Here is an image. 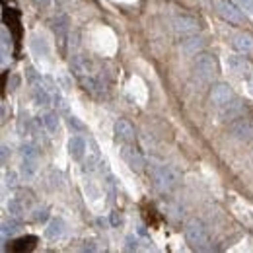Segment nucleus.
Segmentation results:
<instances>
[{
	"instance_id": "obj_26",
	"label": "nucleus",
	"mask_w": 253,
	"mask_h": 253,
	"mask_svg": "<svg viewBox=\"0 0 253 253\" xmlns=\"http://www.w3.org/2000/svg\"><path fill=\"white\" fill-rule=\"evenodd\" d=\"M16 230H18V224H16V222H10V224H8V222H4V224H2V236H4V238H6L8 234L12 236Z\"/></svg>"
},
{
	"instance_id": "obj_23",
	"label": "nucleus",
	"mask_w": 253,
	"mask_h": 253,
	"mask_svg": "<svg viewBox=\"0 0 253 253\" xmlns=\"http://www.w3.org/2000/svg\"><path fill=\"white\" fill-rule=\"evenodd\" d=\"M41 119H43V125H45V128H47L49 132H57V130H59V115H57V113L49 111V113H45Z\"/></svg>"
},
{
	"instance_id": "obj_7",
	"label": "nucleus",
	"mask_w": 253,
	"mask_h": 253,
	"mask_svg": "<svg viewBox=\"0 0 253 253\" xmlns=\"http://www.w3.org/2000/svg\"><path fill=\"white\" fill-rule=\"evenodd\" d=\"M230 132L234 134V138L250 142V140H253V121H250L248 117H238L230 125Z\"/></svg>"
},
{
	"instance_id": "obj_14",
	"label": "nucleus",
	"mask_w": 253,
	"mask_h": 253,
	"mask_svg": "<svg viewBox=\"0 0 253 253\" xmlns=\"http://www.w3.org/2000/svg\"><path fill=\"white\" fill-rule=\"evenodd\" d=\"M232 45H234V49L238 53L248 55V53L253 51V35H250V33H238V35H234Z\"/></svg>"
},
{
	"instance_id": "obj_17",
	"label": "nucleus",
	"mask_w": 253,
	"mask_h": 253,
	"mask_svg": "<svg viewBox=\"0 0 253 253\" xmlns=\"http://www.w3.org/2000/svg\"><path fill=\"white\" fill-rule=\"evenodd\" d=\"M242 111H244V103L242 101H230L228 105L222 107V119L224 121H232V119H238L242 117Z\"/></svg>"
},
{
	"instance_id": "obj_25",
	"label": "nucleus",
	"mask_w": 253,
	"mask_h": 253,
	"mask_svg": "<svg viewBox=\"0 0 253 253\" xmlns=\"http://www.w3.org/2000/svg\"><path fill=\"white\" fill-rule=\"evenodd\" d=\"M47 218H49V209H47V207L37 209L35 214H33V220H37V222H43V220H47Z\"/></svg>"
},
{
	"instance_id": "obj_29",
	"label": "nucleus",
	"mask_w": 253,
	"mask_h": 253,
	"mask_svg": "<svg viewBox=\"0 0 253 253\" xmlns=\"http://www.w3.org/2000/svg\"><path fill=\"white\" fill-rule=\"evenodd\" d=\"M6 158H8V148L2 146V164H6Z\"/></svg>"
},
{
	"instance_id": "obj_5",
	"label": "nucleus",
	"mask_w": 253,
	"mask_h": 253,
	"mask_svg": "<svg viewBox=\"0 0 253 253\" xmlns=\"http://www.w3.org/2000/svg\"><path fill=\"white\" fill-rule=\"evenodd\" d=\"M26 76H28V82H30V86H32L33 97H35L37 105H49V103H51V92H49V88L41 82V76H39L33 68H28V70H26Z\"/></svg>"
},
{
	"instance_id": "obj_2",
	"label": "nucleus",
	"mask_w": 253,
	"mask_h": 253,
	"mask_svg": "<svg viewBox=\"0 0 253 253\" xmlns=\"http://www.w3.org/2000/svg\"><path fill=\"white\" fill-rule=\"evenodd\" d=\"M185 240L193 250L197 252H209L211 250V236H209V230L207 226L197 218H191L185 224Z\"/></svg>"
},
{
	"instance_id": "obj_12",
	"label": "nucleus",
	"mask_w": 253,
	"mask_h": 253,
	"mask_svg": "<svg viewBox=\"0 0 253 253\" xmlns=\"http://www.w3.org/2000/svg\"><path fill=\"white\" fill-rule=\"evenodd\" d=\"M113 130H115V136L121 140V142H134V136H136V132H134V126L130 125L128 121L125 119H119V121H115V125H113Z\"/></svg>"
},
{
	"instance_id": "obj_21",
	"label": "nucleus",
	"mask_w": 253,
	"mask_h": 253,
	"mask_svg": "<svg viewBox=\"0 0 253 253\" xmlns=\"http://www.w3.org/2000/svg\"><path fill=\"white\" fill-rule=\"evenodd\" d=\"M37 169H39V158H24L22 162V173H24V177H33L35 173H37Z\"/></svg>"
},
{
	"instance_id": "obj_15",
	"label": "nucleus",
	"mask_w": 253,
	"mask_h": 253,
	"mask_svg": "<svg viewBox=\"0 0 253 253\" xmlns=\"http://www.w3.org/2000/svg\"><path fill=\"white\" fill-rule=\"evenodd\" d=\"M203 47H205V39L203 37H197L193 33H191L187 39L181 41V51L185 55H197L199 51H203Z\"/></svg>"
},
{
	"instance_id": "obj_32",
	"label": "nucleus",
	"mask_w": 253,
	"mask_h": 253,
	"mask_svg": "<svg viewBox=\"0 0 253 253\" xmlns=\"http://www.w3.org/2000/svg\"><path fill=\"white\" fill-rule=\"evenodd\" d=\"M37 4H41V6H49L51 4V0H35Z\"/></svg>"
},
{
	"instance_id": "obj_1",
	"label": "nucleus",
	"mask_w": 253,
	"mask_h": 253,
	"mask_svg": "<svg viewBox=\"0 0 253 253\" xmlns=\"http://www.w3.org/2000/svg\"><path fill=\"white\" fill-rule=\"evenodd\" d=\"M150 173H152L154 185H156L160 191H164V193L173 191L179 185V181H181V175H179V171H177L173 166L154 164L152 169H150Z\"/></svg>"
},
{
	"instance_id": "obj_16",
	"label": "nucleus",
	"mask_w": 253,
	"mask_h": 253,
	"mask_svg": "<svg viewBox=\"0 0 253 253\" xmlns=\"http://www.w3.org/2000/svg\"><path fill=\"white\" fill-rule=\"evenodd\" d=\"M101 166V152L94 140H88V150H86V169H95Z\"/></svg>"
},
{
	"instance_id": "obj_4",
	"label": "nucleus",
	"mask_w": 253,
	"mask_h": 253,
	"mask_svg": "<svg viewBox=\"0 0 253 253\" xmlns=\"http://www.w3.org/2000/svg\"><path fill=\"white\" fill-rule=\"evenodd\" d=\"M214 6H216V12L224 22L232 24V26H246L248 24V18L244 16L242 8L230 0H214Z\"/></svg>"
},
{
	"instance_id": "obj_33",
	"label": "nucleus",
	"mask_w": 253,
	"mask_h": 253,
	"mask_svg": "<svg viewBox=\"0 0 253 253\" xmlns=\"http://www.w3.org/2000/svg\"><path fill=\"white\" fill-rule=\"evenodd\" d=\"M250 90H252V94H253V76H252V80H250Z\"/></svg>"
},
{
	"instance_id": "obj_11",
	"label": "nucleus",
	"mask_w": 253,
	"mask_h": 253,
	"mask_svg": "<svg viewBox=\"0 0 253 253\" xmlns=\"http://www.w3.org/2000/svg\"><path fill=\"white\" fill-rule=\"evenodd\" d=\"M228 70L230 72H234L236 76H248L250 72H252V64L248 59H244V57H238V55H230L228 57Z\"/></svg>"
},
{
	"instance_id": "obj_31",
	"label": "nucleus",
	"mask_w": 253,
	"mask_h": 253,
	"mask_svg": "<svg viewBox=\"0 0 253 253\" xmlns=\"http://www.w3.org/2000/svg\"><path fill=\"white\" fill-rule=\"evenodd\" d=\"M111 222H113V224H121V216L113 214V216H111Z\"/></svg>"
},
{
	"instance_id": "obj_28",
	"label": "nucleus",
	"mask_w": 253,
	"mask_h": 253,
	"mask_svg": "<svg viewBox=\"0 0 253 253\" xmlns=\"http://www.w3.org/2000/svg\"><path fill=\"white\" fill-rule=\"evenodd\" d=\"M68 125L70 126H74V128H78V130H84V125L76 119V117H68Z\"/></svg>"
},
{
	"instance_id": "obj_20",
	"label": "nucleus",
	"mask_w": 253,
	"mask_h": 253,
	"mask_svg": "<svg viewBox=\"0 0 253 253\" xmlns=\"http://www.w3.org/2000/svg\"><path fill=\"white\" fill-rule=\"evenodd\" d=\"M63 232H64V220L63 218H53V220L49 222L47 230H45V236L49 240H57V238L63 236Z\"/></svg>"
},
{
	"instance_id": "obj_27",
	"label": "nucleus",
	"mask_w": 253,
	"mask_h": 253,
	"mask_svg": "<svg viewBox=\"0 0 253 253\" xmlns=\"http://www.w3.org/2000/svg\"><path fill=\"white\" fill-rule=\"evenodd\" d=\"M236 2H238L240 8H244L248 12H253V0H236Z\"/></svg>"
},
{
	"instance_id": "obj_9",
	"label": "nucleus",
	"mask_w": 253,
	"mask_h": 253,
	"mask_svg": "<svg viewBox=\"0 0 253 253\" xmlns=\"http://www.w3.org/2000/svg\"><path fill=\"white\" fill-rule=\"evenodd\" d=\"M211 99H212V103L216 107H224L234 99V92H232V88L228 84H216L211 90Z\"/></svg>"
},
{
	"instance_id": "obj_3",
	"label": "nucleus",
	"mask_w": 253,
	"mask_h": 253,
	"mask_svg": "<svg viewBox=\"0 0 253 253\" xmlns=\"http://www.w3.org/2000/svg\"><path fill=\"white\" fill-rule=\"evenodd\" d=\"M193 70H195V76L197 78H201L203 82H211L218 74V64H216V59L212 55L199 53L197 59H195V63H193Z\"/></svg>"
},
{
	"instance_id": "obj_8",
	"label": "nucleus",
	"mask_w": 253,
	"mask_h": 253,
	"mask_svg": "<svg viewBox=\"0 0 253 253\" xmlns=\"http://www.w3.org/2000/svg\"><path fill=\"white\" fill-rule=\"evenodd\" d=\"M201 28L199 20L193 18V16H187V14H181V16H175L173 20V30L181 35H191V33H197Z\"/></svg>"
},
{
	"instance_id": "obj_22",
	"label": "nucleus",
	"mask_w": 253,
	"mask_h": 253,
	"mask_svg": "<svg viewBox=\"0 0 253 253\" xmlns=\"http://www.w3.org/2000/svg\"><path fill=\"white\" fill-rule=\"evenodd\" d=\"M32 47H33V51L39 55V57H43V59H47L49 55H51V49H49V45H47V41L41 37H33V41H32Z\"/></svg>"
},
{
	"instance_id": "obj_30",
	"label": "nucleus",
	"mask_w": 253,
	"mask_h": 253,
	"mask_svg": "<svg viewBox=\"0 0 253 253\" xmlns=\"http://www.w3.org/2000/svg\"><path fill=\"white\" fill-rule=\"evenodd\" d=\"M6 179H8V185H12V187H14V185H16V181H14V179H16V177H14V173H10V175H8V177H6Z\"/></svg>"
},
{
	"instance_id": "obj_19",
	"label": "nucleus",
	"mask_w": 253,
	"mask_h": 253,
	"mask_svg": "<svg viewBox=\"0 0 253 253\" xmlns=\"http://www.w3.org/2000/svg\"><path fill=\"white\" fill-rule=\"evenodd\" d=\"M35 242H37V238L35 236H24V238H20V240H16L12 246H10V252H30L35 248Z\"/></svg>"
},
{
	"instance_id": "obj_18",
	"label": "nucleus",
	"mask_w": 253,
	"mask_h": 253,
	"mask_svg": "<svg viewBox=\"0 0 253 253\" xmlns=\"http://www.w3.org/2000/svg\"><path fill=\"white\" fill-rule=\"evenodd\" d=\"M53 30H55V35H57V41L64 47L66 35H68V20H66V16H59L53 22Z\"/></svg>"
},
{
	"instance_id": "obj_10",
	"label": "nucleus",
	"mask_w": 253,
	"mask_h": 253,
	"mask_svg": "<svg viewBox=\"0 0 253 253\" xmlns=\"http://www.w3.org/2000/svg\"><path fill=\"white\" fill-rule=\"evenodd\" d=\"M70 70H72V74H74V76L78 78V82H80L82 78H86V76L92 74V64H90V61H88L86 57L74 55V57L70 59Z\"/></svg>"
},
{
	"instance_id": "obj_24",
	"label": "nucleus",
	"mask_w": 253,
	"mask_h": 253,
	"mask_svg": "<svg viewBox=\"0 0 253 253\" xmlns=\"http://www.w3.org/2000/svg\"><path fill=\"white\" fill-rule=\"evenodd\" d=\"M8 212H10V216L20 218L24 214V203L20 199H10L8 201Z\"/></svg>"
},
{
	"instance_id": "obj_13",
	"label": "nucleus",
	"mask_w": 253,
	"mask_h": 253,
	"mask_svg": "<svg viewBox=\"0 0 253 253\" xmlns=\"http://www.w3.org/2000/svg\"><path fill=\"white\" fill-rule=\"evenodd\" d=\"M86 150H88V142L82 138V136H72L68 140V154L74 160H82L86 156Z\"/></svg>"
},
{
	"instance_id": "obj_6",
	"label": "nucleus",
	"mask_w": 253,
	"mask_h": 253,
	"mask_svg": "<svg viewBox=\"0 0 253 253\" xmlns=\"http://www.w3.org/2000/svg\"><path fill=\"white\" fill-rule=\"evenodd\" d=\"M119 152H121V158L126 162V166L132 169V171H136V173H142L144 171V158L138 154V150H134L128 142H125L121 148H119Z\"/></svg>"
}]
</instances>
